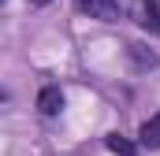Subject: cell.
<instances>
[{
    "instance_id": "obj_1",
    "label": "cell",
    "mask_w": 160,
    "mask_h": 156,
    "mask_svg": "<svg viewBox=\"0 0 160 156\" xmlns=\"http://www.w3.org/2000/svg\"><path fill=\"white\" fill-rule=\"evenodd\" d=\"M78 7L89 15V19H101V22H116L123 15L119 0H78Z\"/></svg>"
},
{
    "instance_id": "obj_2",
    "label": "cell",
    "mask_w": 160,
    "mask_h": 156,
    "mask_svg": "<svg viewBox=\"0 0 160 156\" xmlns=\"http://www.w3.org/2000/svg\"><path fill=\"white\" fill-rule=\"evenodd\" d=\"M145 30H153V34H160V0H145L142 7H138V15H134Z\"/></svg>"
},
{
    "instance_id": "obj_3",
    "label": "cell",
    "mask_w": 160,
    "mask_h": 156,
    "mask_svg": "<svg viewBox=\"0 0 160 156\" xmlns=\"http://www.w3.org/2000/svg\"><path fill=\"white\" fill-rule=\"evenodd\" d=\"M138 141H142V149H160V112H157L153 119H145V123H142Z\"/></svg>"
},
{
    "instance_id": "obj_4",
    "label": "cell",
    "mask_w": 160,
    "mask_h": 156,
    "mask_svg": "<svg viewBox=\"0 0 160 156\" xmlns=\"http://www.w3.org/2000/svg\"><path fill=\"white\" fill-rule=\"evenodd\" d=\"M38 108L45 112V115H56V112L63 108V93H60L56 85H45V89L38 93Z\"/></svg>"
},
{
    "instance_id": "obj_5",
    "label": "cell",
    "mask_w": 160,
    "mask_h": 156,
    "mask_svg": "<svg viewBox=\"0 0 160 156\" xmlns=\"http://www.w3.org/2000/svg\"><path fill=\"white\" fill-rule=\"evenodd\" d=\"M104 145H108L112 153H119V156H138V145H130L123 134H108V138H104Z\"/></svg>"
},
{
    "instance_id": "obj_6",
    "label": "cell",
    "mask_w": 160,
    "mask_h": 156,
    "mask_svg": "<svg viewBox=\"0 0 160 156\" xmlns=\"http://www.w3.org/2000/svg\"><path fill=\"white\" fill-rule=\"evenodd\" d=\"M30 4H34V7H45V4H52V0H30Z\"/></svg>"
}]
</instances>
